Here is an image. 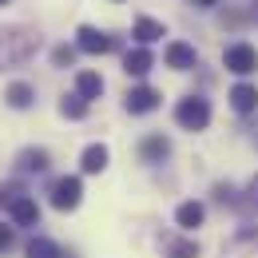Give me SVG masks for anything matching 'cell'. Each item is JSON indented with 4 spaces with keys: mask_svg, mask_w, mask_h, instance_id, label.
Instances as JSON below:
<instances>
[{
    "mask_svg": "<svg viewBox=\"0 0 258 258\" xmlns=\"http://www.w3.org/2000/svg\"><path fill=\"white\" fill-rule=\"evenodd\" d=\"M139 155H143V163H163L167 155H171V139H167L163 131L147 135V139L139 143Z\"/></svg>",
    "mask_w": 258,
    "mask_h": 258,
    "instance_id": "10",
    "label": "cell"
},
{
    "mask_svg": "<svg viewBox=\"0 0 258 258\" xmlns=\"http://www.w3.org/2000/svg\"><path fill=\"white\" fill-rule=\"evenodd\" d=\"M20 171H48V151H44V147L20 151Z\"/></svg>",
    "mask_w": 258,
    "mask_h": 258,
    "instance_id": "17",
    "label": "cell"
},
{
    "mask_svg": "<svg viewBox=\"0 0 258 258\" xmlns=\"http://www.w3.org/2000/svg\"><path fill=\"white\" fill-rule=\"evenodd\" d=\"M28 258H64V254H60V246H56L52 238H40V234H36L32 242H28Z\"/></svg>",
    "mask_w": 258,
    "mask_h": 258,
    "instance_id": "19",
    "label": "cell"
},
{
    "mask_svg": "<svg viewBox=\"0 0 258 258\" xmlns=\"http://www.w3.org/2000/svg\"><path fill=\"white\" fill-rule=\"evenodd\" d=\"M219 0H195V8H215Z\"/></svg>",
    "mask_w": 258,
    "mask_h": 258,
    "instance_id": "25",
    "label": "cell"
},
{
    "mask_svg": "<svg viewBox=\"0 0 258 258\" xmlns=\"http://www.w3.org/2000/svg\"><path fill=\"white\" fill-rule=\"evenodd\" d=\"M151 64H155V60H151V52H147V48H131L127 56H123V72L135 76V80H139V76H147Z\"/></svg>",
    "mask_w": 258,
    "mask_h": 258,
    "instance_id": "13",
    "label": "cell"
},
{
    "mask_svg": "<svg viewBox=\"0 0 258 258\" xmlns=\"http://www.w3.org/2000/svg\"><path fill=\"white\" fill-rule=\"evenodd\" d=\"M175 123L183 131H203L207 123H211V103L203 96H187L179 99V107H175Z\"/></svg>",
    "mask_w": 258,
    "mask_h": 258,
    "instance_id": "2",
    "label": "cell"
},
{
    "mask_svg": "<svg viewBox=\"0 0 258 258\" xmlns=\"http://www.w3.org/2000/svg\"><path fill=\"white\" fill-rule=\"evenodd\" d=\"M203 219H207V207L203 203H179V211H175V223H179V230H195V226H203Z\"/></svg>",
    "mask_w": 258,
    "mask_h": 258,
    "instance_id": "11",
    "label": "cell"
},
{
    "mask_svg": "<svg viewBox=\"0 0 258 258\" xmlns=\"http://www.w3.org/2000/svg\"><path fill=\"white\" fill-rule=\"evenodd\" d=\"M167 254H171V258H199V242H187V238L167 242Z\"/></svg>",
    "mask_w": 258,
    "mask_h": 258,
    "instance_id": "20",
    "label": "cell"
},
{
    "mask_svg": "<svg viewBox=\"0 0 258 258\" xmlns=\"http://www.w3.org/2000/svg\"><path fill=\"white\" fill-rule=\"evenodd\" d=\"M40 44V36L32 32H0V68H12L20 60H28Z\"/></svg>",
    "mask_w": 258,
    "mask_h": 258,
    "instance_id": "1",
    "label": "cell"
},
{
    "mask_svg": "<svg viewBox=\"0 0 258 258\" xmlns=\"http://www.w3.org/2000/svg\"><path fill=\"white\" fill-rule=\"evenodd\" d=\"M223 68H226V72H234V76H250V72H258V48H254V44H246V40L230 44V48L223 52Z\"/></svg>",
    "mask_w": 258,
    "mask_h": 258,
    "instance_id": "3",
    "label": "cell"
},
{
    "mask_svg": "<svg viewBox=\"0 0 258 258\" xmlns=\"http://www.w3.org/2000/svg\"><path fill=\"white\" fill-rule=\"evenodd\" d=\"M80 167H84V175H99V171L107 167V147H103V143L84 147V159H80Z\"/></svg>",
    "mask_w": 258,
    "mask_h": 258,
    "instance_id": "15",
    "label": "cell"
},
{
    "mask_svg": "<svg viewBox=\"0 0 258 258\" xmlns=\"http://www.w3.org/2000/svg\"><path fill=\"white\" fill-rule=\"evenodd\" d=\"M76 96H84L88 103L99 99L103 96V76H99V72H80V76H76Z\"/></svg>",
    "mask_w": 258,
    "mask_h": 258,
    "instance_id": "12",
    "label": "cell"
},
{
    "mask_svg": "<svg viewBox=\"0 0 258 258\" xmlns=\"http://www.w3.org/2000/svg\"><path fill=\"white\" fill-rule=\"evenodd\" d=\"M135 40H139V44H155V40H163V36H167V28H163L159 20H151V16H139V20H135Z\"/></svg>",
    "mask_w": 258,
    "mask_h": 258,
    "instance_id": "14",
    "label": "cell"
},
{
    "mask_svg": "<svg viewBox=\"0 0 258 258\" xmlns=\"http://www.w3.org/2000/svg\"><path fill=\"white\" fill-rule=\"evenodd\" d=\"M242 203H246L250 211H258V175L250 179V187H246V199H242Z\"/></svg>",
    "mask_w": 258,
    "mask_h": 258,
    "instance_id": "24",
    "label": "cell"
},
{
    "mask_svg": "<svg viewBox=\"0 0 258 258\" xmlns=\"http://www.w3.org/2000/svg\"><path fill=\"white\" fill-rule=\"evenodd\" d=\"M159 92L155 88H147V84H139V88H131L127 96H123V107H127L131 115H147V111H155L159 107Z\"/></svg>",
    "mask_w": 258,
    "mask_h": 258,
    "instance_id": "6",
    "label": "cell"
},
{
    "mask_svg": "<svg viewBox=\"0 0 258 258\" xmlns=\"http://www.w3.org/2000/svg\"><path fill=\"white\" fill-rule=\"evenodd\" d=\"M60 115H64V119H84V115H88V99L84 96H64L60 99Z\"/></svg>",
    "mask_w": 258,
    "mask_h": 258,
    "instance_id": "18",
    "label": "cell"
},
{
    "mask_svg": "<svg viewBox=\"0 0 258 258\" xmlns=\"http://www.w3.org/2000/svg\"><path fill=\"white\" fill-rule=\"evenodd\" d=\"M72 60H76V48H68V44H60V48L52 52V64H56V68H68Z\"/></svg>",
    "mask_w": 258,
    "mask_h": 258,
    "instance_id": "22",
    "label": "cell"
},
{
    "mask_svg": "<svg viewBox=\"0 0 258 258\" xmlns=\"http://www.w3.org/2000/svg\"><path fill=\"white\" fill-rule=\"evenodd\" d=\"M163 60H167V68H175V72H191L199 64V52H195L191 44H183V40H171L167 52H163Z\"/></svg>",
    "mask_w": 258,
    "mask_h": 258,
    "instance_id": "7",
    "label": "cell"
},
{
    "mask_svg": "<svg viewBox=\"0 0 258 258\" xmlns=\"http://www.w3.org/2000/svg\"><path fill=\"white\" fill-rule=\"evenodd\" d=\"M80 195H84L80 175H64V179L52 183V207H56V211H76V207H80Z\"/></svg>",
    "mask_w": 258,
    "mask_h": 258,
    "instance_id": "5",
    "label": "cell"
},
{
    "mask_svg": "<svg viewBox=\"0 0 258 258\" xmlns=\"http://www.w3.org/2000/svg\"><path fill=\"white\" fill-rule=\"evenodd\" d=\"M226 99H230V107H234L238 115H250V111H258V88H254V84H234Z\"/></svg>",
    "mask_w": 258,
    "mask_h": 258,
    "instance_id": "9",
    "label": "cell"
},
{
    "mask_svg": "<svg viewBox=\"0 0 258 258\" xmlns=\"http://www.w3.org/2000/svg\"><path fill=\"white\" fill-rule=\"evenodd\" d=\"M4 4H8V0H0V8H4Z\"/></svg>",
    "mask_w": 258,
    "mask_h": 258,
    "instance_id": "26",
    "label": "cell"
},
{
    "mask_svg": "<svg viewBox=\"0 0 258 258\" xmlns=\"http://www.w3.org/2000/svg\"><path fill=\"white\" fill-rule=\"evenodd\" d=\"M4 99H8V107H16V111H24V107H32V84H8V92H4Z\"/></svg>",
    "mask_w": 258,
    "mask_h": 258,
    "instance_id": "16",
    "label": "cell"
},
{
    "mask_svg": "<svg viewBox=\"0 0 258 258\" xmlns=\"http://www.w3.org/2000/svg\"><path fill=\"white\" fill-rule=\"evenodd\" d=\"M254 12H258V0H254Z\"/></svg>",
    "mask_w": 258,
    "mask_h": 258,
    "instance_id": "27",
    "label": "cell"
},
{
    "mask_svg": "<svg viewBox=\"0 0 258 258\" xmlns=\"http://www.w3.org/2000/svg\"><path fill=\"white\" fill-rule=\"evenodd\" d=\"M12 242H16L12 226H4V223H0V254H4V250H12Z\"/></svg>",
    "mask_w": 258,
    "mask_h": 258,
    "instance_id": "23",
    "label": "cell"
},
{
    "mask_svg": "<svg viewBox=\"0 0 258 258\" xmlns=\"http://www.w3.org/2000/svg\"><path fill=\"white\" fill-rule=\"evenodd\" d=\"M76 48L80 52H88V56H103V52H115L119 48V36H107V32H99V28H80L76 32Z\"/></svg>",
    "mask_w": 258,
    "mask_h": 258,
    "instance_id": "4",
    "label": "cell"
},
{
    "mask_svg": "<svg viewBox=\"0 0 258 258\" xmlns=\"http://www.w3.org/2000/svg\"><path fill=\"white\" fill-rule=\"evenodd\" d=\"M0 195H4V191H0Z\"/></svg>",
    "mask_w": 258,
    "mask_h": 258,
    "instance_id": "28",
    "label": "cell"
},
{
    "mask_svg": "<svg viewBox=\"0 0 258 258\" xmlns=\"http://www.w3.org/2000/svg\"><path fill=\"white\" fill-rule=\"evenodd\" d=\"M8 211H12V223L16 226H36L40 223V207H36V199H28V195H12V199H8Z\"/></svg>",
    "mask_w": 258,
    "mask_h": 258,
    "instance_id": "8",
    "label": "cell"
},
{
    "mask_svg": "<svg viewBox=\"0 0 258 258\" xmlns=\"http://www.w3.org/2000/svg\"><path fill=\"white\" fill-rule=\"evenodd\" d=\"M215 199H219L223 207H234V203H238V191H234L230 183H215Z\"/></svg>",
    "mask_w": 258,
    "mask_h": 258,
    "instance_id": "21",
    "label": "cell"
}]
</instances>
